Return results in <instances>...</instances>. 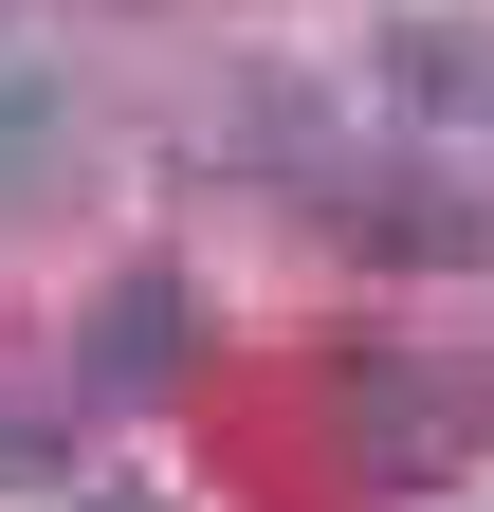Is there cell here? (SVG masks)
Masks as SVG:
<instances>
[{
  "label": "cell",
  "instance_id": "obj_1",
  "mask_svg": "<svg viewBox=\"0 0 494 512\" xmlns=\"http://www.w3.org/2000/svg\"><path fill=\"white\" fill-rule=\"evenodd\" d=\"M330 403H348V476H366V494H403V476H458V458H476V366L348 348V366H330Z\"/></svg>",
  "mask_w": 494,
  "mask_h": 512
},
{
  "label": "cell",
  "instance_id": "obj_2",
  "mask_svg": "<svg viewBox=\"0 0 494 512\" xmlns=\"http://www.w3.org/2000/svg\"><path fill=\"white\" fill-rule=\"evenodd\" d=\"M183 366H202V275H183V256H129V275L74 311V403L92 421H147Z\"/></svg>",
  "mask_w": 494,
  "mask_h": 512
},
{
  "label": "cell",
  "instance_id": "obj_3",
  "mask_svg": "<svg viewBox=\"0 0 494 512\" xmlns=\"http://www.w3.org/2000/svg\"><path fill=\"white\" fill-rule=\"evenodd\" d=\"M74 165H92V92H74V55H0V220L74 202Z\"/></svg>",
  "mask_w": 494,
  "mask_h": 512
},
{
  "label": "cell",
  "instance_id": "obj_4",
  "mask_svg": "<svg viewBox=\"0 0 494 512\" xmlns=\"http://www.w3.org/2000/svg\"><path fill=\"white\" fill-rule=\"evenodd\" d=\"M330 202H348V238H366V256H476V202H458L440 165H348Z\"/></svg>",
  "mask_w": 494,
  "mask_h": 512
},
{
  "label": "cell",
  "instance_id": "obj_5",
  "mask_svg": "<svg viewBox=\"0 0 494 512\" xmlns=\"http://www.w3.org/2000/svg\"><path fill=\"white\" fill-rule=\"evenodd\" d=\"M385 92H403L421 128H494V37H476V19H403Z\"/></svg>",
  "mask_w": 494,
  "mask_h": 512
},
{
  "label": "cell",
  "instance_id": "obj_6",
  "mask_svg": "<svg viewBox=\"0 0 494 512\" xmlns=\"http://www.w3.org/2000/svg\"><path fill=\"white\" fill-rule=\"evenodd\" d=\"M37 458H55V421L19 403V384H0V476H37Z\"/></svg>",
  "mask_w": 494,
  "mask_h": 512
},
{
  "label": "cell",
  "instance_id": "obj_7",
  "mask_svg": "<svg viewBox=\"0 0 494 512\" xmlns=\"http://www.w3.org/2000/svg\"><path fill=\"white\" fill-rule=\"evenodd\" d=\"M92 512H165V494H92Z\"/></svg>",
  "mask_w": 494,
  "mask_h": 512
}]
</instances>
